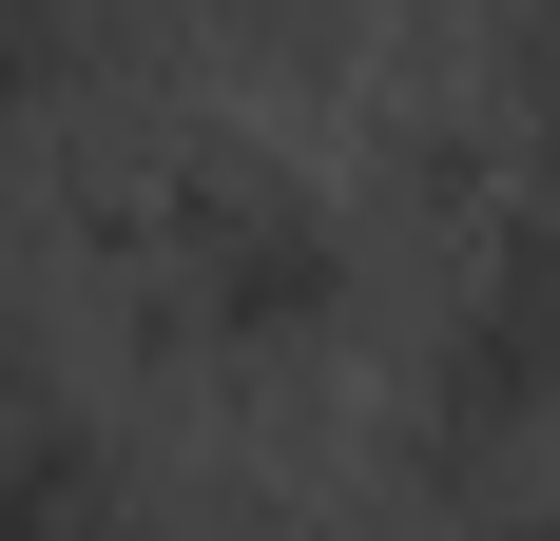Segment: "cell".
Here are the masks:
<instances>
[{"label":"cell","mask_w":560,"mask_h":541,"mask_svg":"<svg viewBox=\"0 0 560 541\" xmlns=\"http://www.w3.org/2000/svg\"><path fill=\"white\" fill-rule=\"evenodd\" d=\"M78 270L116 290V329L194 387H290L368 329V232L271 156H155L78 194Z\"/></svg>","instance_id":"cell-1"},{"label":"cell","mask_w":560,"mask_h":541,"mask_svg":"<svg viewBox=\"0 0 560 541\" xmlns=\"http://www.w3.org/2000/svg\"><path fill=\"white\" fill-rule=\"evenodd\" d=\"M387 484L406 503H541L560 484V252H541V232H483L464 290L425 310Z\"/></svg>","instance_id":"cell-2"},{"label":"cell","mask_w":560,"mask_h":541,"mask_svg":"<svg viewBox=\"0 0 560 541\" xmlns=\"http://www.w3.org/2000/svg\"><path fill=\"white\" fill-rule=\"evenodd\" d=\"M155 503V464L78 406V368H58L39 310H0V541H58V522H136Z\"/></svg>","instance_id":"cell-3"},{"label":"cell","mask_w":560,"mask_h":541,"mask_svg":"<svg viewBox=\"0 0 560 541\" xmlns=\"http://www.w3.org/2000/svg\"><path fill=\"white\" fill-rule=\"evenodd\" d=\"M232 20H329V0H232Z\"/></svg>","instance_id":"cell-4"}]
</instances>
